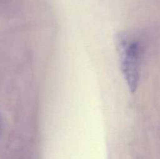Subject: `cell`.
Instances as JSON below:
<instances>
[{
  "label": "cell",
  "instance_id": "obj_1",
  "mask_svg": "<svg viewBox=\"0 0 160 159\" xmlns=\"http://www.w3.org/2000/svg\"><path fill=\"white\" fill-rule=\"evenodd\" d=\"M123 72L128 74V80L131 87H135L136 80L138 78V69L139 56H140V48L138 44L135 41L129 45H123Z\"/></svg>",
  "mask_w": 160,
  "mask_h": 159
}]
</instances>
